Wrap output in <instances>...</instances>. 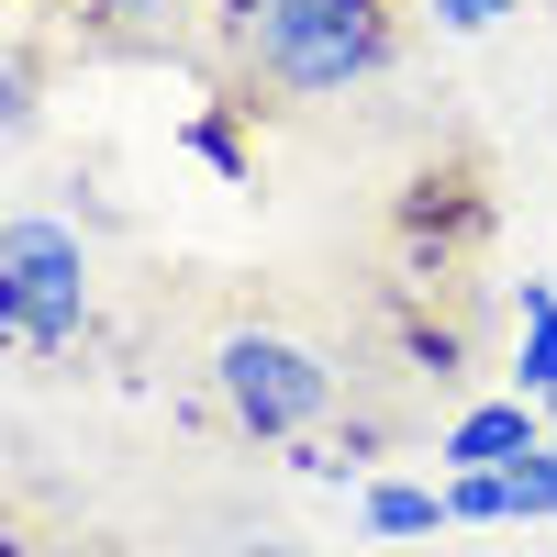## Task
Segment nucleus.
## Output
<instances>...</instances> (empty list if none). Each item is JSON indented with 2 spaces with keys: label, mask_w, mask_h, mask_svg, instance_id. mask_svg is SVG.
I'll list each match as a JSON object with an SVG mask.
<instances>
[{
  "label": "nucleus",
  "mask_w": 557,
  "mask_h": 557,
  "mask_svg": "<svg viewBox=\"0 0 557 557\" xmlns=\"http://www.w3.org/2000/svg\"><path fill=\"white\" fill-rule=\"evenodd\" d=\"M223 45L278 101H335V89H368L391 67L401 12L391 0H246V12H223Z\"/></svg>",
  "instance_id": "1"
},
{
  "label": "nucleus",
  "mask_w": 557,
  "mask_h": 557,
  "mask_svg": "<svg viewBox=\"0 0 557 557\" xmlns=\"http://www.w3.org/2000/svg\"><path fill=\"white\" fill-rule=\"evenodd\" d=\"M0 323H12V346H45V357L89 335V246L67 223L45 212L0 223Z\"/></svg>",
  "instance_id": "2"
},
{
  "label": "nucleus",
  "mask_w": 557,
  "mask_h": 557,
  "mask_svg": "<svg viewBox=\"0 0 557 557\" xmlns=\"http://www.w3.org/2000/svg\"><path fill=\"white\" fill-rule=\"evenodd\" d=\"M212 391H223V412H235L257 446H278V435H312L323 412H335V368H323L301 335L246 323V335L212 346Z\"/></svg>",
  "instance_id": "3"
},
{
  "label": "nucleus",
  "mask_w": 557,
  "mask_h": 557,
  "mask_svg": "<svg viewBox=\"0 0 557 557\" xmlns=\"http://www.w3.org/2000/svg\"><path fill=\"white\" fill-rule=\"evenodd\" d=\"M546 446V401H480L446 424V469H524Z\"/></svg>",
  "instance_id": "4"
},
{
  "label": "nucleus",
  "mask_w": 557,
  "mask_h": 557,
  "mask_svg": "<svg viewBox=\"0 0 557 557\" xmlns=\"http://www.w3.org/2000/svg\"><path fill=\"white\" fill-rule=\"evenodd\" d=\"M435 524H457L446 491H412V480H380V491H368V535H435Z\"/></svg>",
  "instance_id": "5"
},
{
  "label": "nucleus",
  "mask_w": 557,
  "mask_h": 557,
  "mask_svg": "<svg viewBox=\"0 0 557 557\" xmlns=\"http://www.w3.org/2000/svg\"><path fill=\"white\" fill-rule=\"evenodd\" d=\"M524 401H557V290H524Z\"/></svg>",
  "instance_id": "6"
},
{
  "label": "nucleus",
  "mask_w": 557,
  "mask_h": 557,
  "mask_svg": "<svg viewBox=\"0 0 557 557\" xmlns=\"http://www.w3.org/2000/svg\"><path fill=\"white\" fill-rule=\"evenodd\" d=\"M446 513L457 524H513V480H502V469H457L446 480Z\"/></svg>",
  "instance_id": "7"
},
{
  "label": "nucleus",
  "mask_w": 557,
  "mask_h": 557,
  "mask_svg": "<svg viewBox=\"0 0 557 557\" xmlns=\"http://www.w3.org/2000/svg\"><path fill=\"white\" fill-rule=\"evenodd\" d=\"M89 12H101V34H157L178 0H89Z\"/></svg>",
  "instance_id": "8"
},
{
  "label": "nucleus",
  "mask_w": 557,
  "mask_h": 557,
  "mask_svg": "<svg viewBox=\"0 0 557 557\" xmlns=\"http://www.w3.org/2000/svg\"><path fill=\"white\" fill-rule=\"evenodd\" d=\"M424 12H435V23H457V34H491L513 0H424Z\"/></svg>",
  "instance_id": "9"
},
{
  "label": "nucleus",
  "mask_w": 557,
  "mask_h": 557,
  "mask_svg": "<svg viewBox=\"0 0 557 557\" xmlns=\"http://www.w3.org/2000/svg\"><path fill=\"white\" fill-rule=\"evenodd\" d=\"M190 157H212L223 178H246V146H235V134H223V123H190Z\"/></svg>",
  "instance_id": "10"
},
{
  "label": "nucleus",
  "mask_w": 557,
  "mask_h": 557,
  "mask_svg": "<svg viewBox=\"0 0 557 557\" xmlns=\"http://www.w3.org/2000/svg\"><path fill=\"white\" fill-rule=\"evenodd\" d=\"M0 557H67V546H45V535H0Z\"/></svg>",
  "instance_id": "11"
},
{
  "label": "nucleus",
  "mask_w": 557,
  "mask_h": 557,
  "mask_svg": "<svg viewBox=\"0 0 557 557\" xmlns=\"http://www.w3.org/2000/svg\"><path fill=\"white\" fill-rule=\"evenodd\" d=\"M223 12H246V0H223Z\"/></svg>",
  "instance_id": "12"
}]
</instances>
